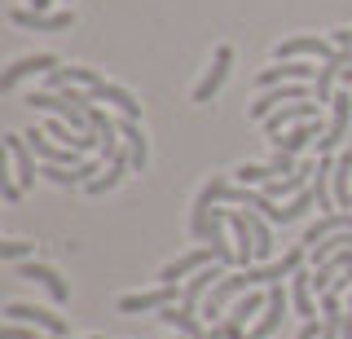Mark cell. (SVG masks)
<instances>
[{
	"instance_id": "obj_1",
	"label": "cell",
	"mask_w": 352,
	"mask_h": 339,
	"mask_svg": "<svg viewBox=\"0 0 352 339\" xmlns=\"http://www.w3.org/2000/svg\"><path fill=\"white\" fill-rule=\"evenodd\" d=\"M27 106H31V111H49V115L66 119V124H71L80 137H97V128H93V119H88V111L71 102V93H31Z\"/></svg>"
},
{
	"instance_id": "obj_2",
	"label": "cell",
	"mask_w": 352,
	"mask_h": 339,
	"mask_svg": "<svg viewBox=\"0 0 352 339\" xmlns=\"http://www.w3.org/2000/svg\"><path fill=\"white\" fill-rule=\"evenodd\" d=\"M225 190H229V181L216 177L203 185V190H198V199H194V212H190V229H194V238H203L207 243V234H212V216H216V203L225 199Z\"/></svg>"
},
{
	"instance_id": "obj_3",
	"label": "cell",
	"mask_w": 352,
	"mask_h": 339,
	"mask_svg": "<svg viewBox=\"0 0 352 339\" xmlns=\"http://www.w3.org/2000/svg\"><path fill=\"white\" fill-rule=\"evenodd\" d=\"M348 124H352V93H335L330 102V124L322 141H317V155H339L344 150V137H348Z\"/></svg>"
},
{
	"instance_id": "obj_4",
	"label": "cell",
	"mask_w": 352,
	"mask_h": 339,
	"mask_svg": "<svg viewBox=\"0 0 352 339\" xmlns=\"http://www.w3.org/2000/svg\"><path fill=\"white\" fill-rule=\"evenodd\" d=\"M335 53H339L335 40H322V36H291V40H278V45H273V58H278V62H295V58L330 62Z\"/></svg>"
},
{
	"instance_id": "obj_5",
	"label": "cell",
	"mask_w": 352,
	"mask_h": 339,
	"mask_svg": "<svg viewBox=\"0 0 352 339\" xmlns=\"http://www.w3.org/2000/svg\"><path fill=\"white\" fill-rule=\"evenodd\" d=\"M27 146L36 150V159H44V163H58V168H80L84 163V155L75 146H62V141H53L49 133H44V128H27Z\"/></svg>"
},
{
	"instance_id": "obj_6",
	"label": "cell",
	"mask_w": 352,
	"mask_h": 339,
	"mask_svg": "<svg viewBox=\"0 0 352 339\" xmlns=\"http://www.w3.org/2000/svg\"><path fill=\"white\" fill-rule=\"evenodd\" d=\"M5 317H9V322H27V326H36L40 335H66V317H62V313L40 309V304H5Z\"/></svg>"
},
{
	"instance_id": "obj_7",
	"label": "cell",
	"mask_w": 352,
	"mask_h": 339,
	"mask_svg": "<svg viewBox=\"0 0 352 339\" xmlns=\"http://www.w3.org/2000/svg\"><path fill=\"white\" fill-rule=\"evenodd\" d=\"M322 67H308V62H278V67H264L256 75V89H278V84H313Z\"/></svg>"
},
{
	"instance_id": "obj_8",
	"label": "cell",
	"mask_w": 352,
	"mask_h": 339,
	"mask_svg": "<svg viewBox=\"0 0 352 339\" xmlns=\"http://www.w3.org/2000/svg\"><path fill=\"white\" fill-rule=\"evenodd\" d=\"M14 278H27V282H40L44 291L53 295L58 304L71 300V287H66V278L53 265H40V260H22V265H14Z\"/></svg>"
},
{
	"instance_id": "obj_9",
	"label": "cell",
	"mask_w": 352,
	"mask_h": 339,
	"mask_svg": "<svg viewBox=\"0 0 352 339\" xmlns=\"http://www.w3.org/2000/svg\"><path fill=\"white\" fill-rule=\"evenodd\" d=\"M313 141H322V115H317V119H304V124L286 128V133H278V137H269V146L273 150H286V155H304Z\"/></svg>"
},
{
	"instance_id": "obj_10",
	"label": "cell",
	"mask_w": 352,
	"mask_h": 339,
	"mask_svg": "<svg viewBox=\"0 0 352 339\" xmlns=\"http://www.w3.org/2000/svg\"><path fill=\"white\" fill-rule=\"evenodd\" d=\"M181 295H176L172 282H159L154 291H137V295H124L119 300V313H159V309H168V304H176Z\"/></svg>"
},
{
	"instance_id": "obj_11",
	"label": "cell",
	"mask_w": 352,
	"mask_h": 339,
	"mask_svg": "<svg viewBox=\"0 0 352 339\" xmlns=\"http://www.w3.org/2000/svg\"><path fill=\"white\" fill-rule=\"evenodd\" d=\"M5 155L14 159V177H18V185H22V190H31L40 172H36V150L27 146V137H22V133H9V137H5Z\"/></svg>"
},
{
	"instance_id": "obj_12",
	"label": "cell",
	"mask_w": 352,
	"mask_h": 339,
	"mask_svg": "<svg viewBox=\"0 0 352 339\" xmlns=\"http://www.w3.org/2000/svg\"><path fill=\"white\" fill-rule=\"evenodd\" d=\"M14 27H31V31H71L75 27V9H58V14H36V9H9Z\"/></svg>"
},
{
	"instance_id": "obj_13",
	"label": "cell",
	"mask_w": 352,
	"mask_h": 339,
	"mask_svg": "<svg viewBox=\"0 0 352 339\" xmlns=\"http://www.w3.org/2000/svg\"><path fill=\"white\" fill-rule=\"evenodd\" d=\"M229 67H234V49L220 45V49H216V58H212V67H207V75L198 80V89H194V102H198V106H207V102H212V97L220 93V84H225Z\"/></svg>"
},
{
	"instance_id": "obj_14",
	"label": "cell",
	"mask_w": 352,
	"mask_h": 339,
	"mask_svg": "<svg viewBox=\"0 0 352 339\" xmlns=\"http://www.w3.org/2000/svg\"><path fill=\"white\" fill-rule=\"evenodd\" d=\"M49 71H58V58H53V53H31V58H18L14 67L0 75V93L18 89V80H27V75H49Z\"/></svg>"
},
{
	"instance_id": "obj_15",
	"label": "cell",
	"mask_w": 352,
	"mask_h": 339,
	"mask_svg": "<svg viewBox=\"0 0 352 339\" xmlns=\"http://www.w3.org/2000/svg\"><path fill=\"white\" fill-rule=\"evenodd\" d=\"M317 115H322V102H286V106H278V111L264 119V128H269V137H278L282 128H295V124L317 119Z\"/></svg>"
},
{
	"instance_id": "obj_16",
	"label": "cell",
	"mask_w": 352,
	"mask_h": 339,
	"mask_svg": "<svg viewBox=\"0 0 352 339\" xmlns=\"http://www.w3.org/2000/svg\"><path fill=\"white\" fill-rule=\"evenodd\" d=\"M308 177H317V163H300V168L291 172V177H273V181H264V199H295V194H304L308 190Z\"/></svg>"
},
{
	"instance_id": "obj_17",
	"label": "cell",
	"mask_w": 352,
	"mask_h": 339,
	"mask_svg": "<svg viewBox=\"0 0 352 339\" xmlns=\"http://www.w3.org/2000/svg\"><path fill=\"white\" fill-rule=\"evenodd\" d=\"M216 260V251L212 247H198V251H185V256H176L172 265H163V273H159V282H172L176 287V278H194L198 269H207Z\"/></svg>"
},
{
	"instance_id": "obj_18",
	"label": "cell",
	"mask_w": 352,
	"mask_h": 339,
	"mask_svg": "<svg viewBox=\"0 0 352 339\" xmlns=\"http://www.w3.org/2000/svg\"><path fill=\"white\" fill-rule=\"evenodd\" d=\"M225 273H229V265H220V260H212V265H207V269H198L194 278L185 282V291H181V304H185V309H198V300H203V295L212 291L216 282L225 278Z\"/></svg>"
},
{
	"instance_id": "obj_19",
	"label": "cell",
	"mask_w": 352,
	"mask_h": 339,
	"mask_svg": "<svg viewBox=\"0 0 352 339\" xmlns=\"http://www.w3.org/2000/svg\"><path fill=\"white\" fill-rule=\"evenodd\" d=\"M93 102H106V106H115L124 119H141V106H137V97H132L124 84H110V80H102V84H93Z\"/></svg>"
},
{
	"instance_id": "obj_20",
	"label": "cell",
	"mask_w": 352,
	"mask_h": 339,
	"mask_svg": "<svg viewBox=\"0 0 352 339\" xmlns=\"http://www.w3.org/2000/svg\"><path fill=\"white\" fill-rule=\"evenodd\" d=\"M198 309H185V304H168V309H159V322H168L176 326V335H185V339H212L203 331V322H198Z\"/></svg>"
},
{
	"instance_id": "obj_21",
	"label": "cell",
	"mask_w": 352,
	"mask_h": 339,
	"mask_svg": "<svg viewBox=\"0 0 352 339\" xmlns=\"http://www.w3.org/2000/svg\"><path fill=\"white\" fill-rule=\"evenodd\" d=\"M229 234H234L238 265L251 269V265H256V234H251V225H247V212H229Z\"/></svg>"
},
{
	"instance_id": "obj_22",
	"label": "cell",
	"mask_w": 352,
	"mask_h": 339,
	"mask_svg": "<svg viewBox=\"0 0 352 339\" xmlns=\"http://www.w3.org/2000/svg\"><path fill=\"white\" fill-rule=\"evenodd\" d=\"M344 229H352V212H326V216H317V221L304 229V238H300V243H304V247H317L322 238H330V234H344Z\"/></svg>"
},
{
	"instance_id": "obj_23",
	"label": "cell",
	"mask_w": 352,
	"mask_h": 339,
	"mask_svg": "<svg viewBox=\"0 0 352 339\" xmlns=\"http://www.w3.org/2000/svg\"><path fill=\"white\" fill-rule=\"evenodd\" d=\"M286 304H291V291H282V282H278V287H269V309H264V317L256 322V331H251V335L269 339V335L282 326V317H286Z\"/></svg>"
},
{
	"instance_id": "obj_24",
	"label": "cell",
	"mask_w": 352,
	"mask_h": 339,
	"mask_svg": "<svg viewBox=\"0 0 352 339\" xmlns=\"http://www.w3.org/2000/svg\"><path fill=\"white\" fill-rule=\"evenodd\" d=\"M330 185H335V207L339 212H352V150H339L335 155V177H330Z\"/></svg>"
},
{
	"instance_id": "obj_25",
	"label": "cell",
	"mask_w": 352,
	"mask_h": 339,
	"mask_svg": "<svg viewBox=\"0 0 352 339\" xmlns=\"http://www.w3.org/2000/svg\"><path fill=\"white\" fill-rule=\"evenodd\" d=\"M106 75H97L93 67H58V71H49V89L44 93H62V89H75V84H102Z\"/></svg>"
},
{
	"instance_id": "obj_26",
	"label": "cell",
	"mask_w": 352,
	"mask_h": 339,
	"mask_svg": "<svg viewBox=\"0 0 352 339\" xmlns=\"http://www.w3.org/2000/svg\"><path fill=\"white\" fill-rule=\"evenodd\" d=\"M119 133H124V146L132 155V172H141L150 163V146H146V133H141V119H119Z\"/></svg>"
},
{
	"instance_id": "obj_27",
	"label": "cell",
	"mask_w": 352,
	"mask_h": 339,
	"mask_svg": "<svg viewBox=\"0 0 352 339\" xmlns=\"http://www.w3.org/2000/svg\"><path fill=\"white\" fill-rule=\"evenodd\" d=\"M291 309L300 317H317V304H313V273L300 269L291 278Z\"/></svg>"
},
{
	"instance_id": "obj_28",
	"label": "cell",
	"mask_w": 352,
	"mask_h": 339,
	"mask_svg": "<svg viewBox=\"0 0 352 339\" xmlns=\"http://www.w3.org/2000/svg\"><path fill=\"white\" fill-rule=\"evenodd\" d=\"M132 168V155H128V146L119 150L115 159H110V172H102L97 181H88V194H106V190H115L119 181H124V172Z\"/></svg>"
},
{
	"instance_id": "obj_29",
	"label": "cell",
	"mask_w": 352,
	"mask_h": 339,
	"mask_svg": "<svg viewBox=\"0 0 352 339\" xmlns=\"http://www.w3.org/2000/svg\"><path fill=\"white\" fill-rule=\"evenodd\" d=\"M264 309H269V291H264V295H260V291H247V295H238V300L229 304V317L247 326L251 317H256V313H264Z\"/></svg>"
},
{
	"instance_id": "obj_30",
	"label": "cell",
	"mask_w": 352,
	"mask_h": 339,
	"mask_svg": "<svg viewBox=\"0 0 352 339\" xmlns=\"http://www.w3.org/2000/svg\"><path fill=\"white\" fill-rule=\"evenodd\" d=\"M344 247H352V229H344V234H330V238H322L317 247H308V265H326L335 251H344Z\"/></svg>"
},
{
	"instance_id": "obj_31",
	"label": "cell",
	"mask_w": 352,
	"mask_h": 339,
	"mask_svg": "<svg viewBox=\"0 0 352 339\" xmlns=\"http://www.w3.org/2000/svg\"><path fill=\"white\" fill-rule=\"evenodd\" d=\"M313 203H317L313 185H308L304 194H295V199H286V207H282V225H291V221H300V216H308V212H313Z\"/></svg>"
},
{
	"instance_id": "obj_32",
	"label": "cell",
	"mask_w": 352,
	"mask_h": 339,
	"mask_svg": "<svg viewBox=\"0 0 352 339\" xmlns=\"http://www.w3.org/2000/svg\"><path fill=\"white\" fill-rule=\"evenodd\" d=\"M278 172L269 168V163H242V168L234 172V181L238 185H264V181H273Z\"/></svg>"
},
{
	"instance_id": "obj_33",
	"label": "cell",
	"mask_w": 352,
	"mask_h": 339,
	"mask_svg": "<svg viewBox=\"0 0 352 339\" xmlns=\"http://www.w3.org/2000/svg\"><path fill=\"white\" fill-rule=\"evenodd\" d=\"M27 256H36V243H18V238L0 243V260H9V265H22Z\"/></svg>"
},
{
	"instance_id": "obj_34",
	"label": "cell",
	"mask_w": 352,
	"mask_h": 339,
	"mask_svg": "<svg viewBox=\"0 0 352 339\" xmlns=\"http://www.w3.org/2000/svg\"><path fill=\"white\" fill-rule=\"evenodd\" d=\"M300 155H286V150H273V159H269V168L278 172V177H291L295 168H300V163H295Z\"/></svg>"
},
{
	"instance_id": "obj_35",
	"label": "cell",
	"mask_w": 352,
	"mask_h": 339,
	"mask_svg": "<svg viewBox=\"0 0 352 339\" xmlns=\"http://www.w3.org/2000/svg\"><path fill=\"white\" fill-rule=\"evenodd\" d=\"M22 194H27V190L18 185V177H9V172H0V199H5V203H18Z\"/></svg>"
},
{
	"instance_id": "obj_36",
	"label": "cell",
	"mask_w": 352,
	"mask_h": 339,
	"mask_svg": "<svg viewBox=\"0 0 352 339\" xmlns=\"http://www.w3.org/2000/svg\"><path fill=\"white\" fill-rule=\"evenodd\" d=\"M5 339H44V335H36V326H27V322H9Z\"/></svg>"
},
{
	"instance_id": "obj_37",
	"label": "cell",
	"mask_w": 352,
	"mask_h": 339,
	"mask_svg": "<svg viewBox=\"0 0 352 339\" xmlns=\"http://www.w3.org/2000/svg\"><path fill=\"white\" fill-rule=\"evenodd\" d=\"M330 40H335V49H348V53H352V27H348V31H335Z\"/></svg>"
},
{
	"instance_id": "obj_38",
	"label": "cell",
	"mask_w": 352,
	"mask_h": 339,
	"mask_svg": "<svg viewBox=\"0 0 352 339\" xmlns=\"http://www.w3.org/2000/svg\"><path fill=\"white\" fill-rule=\"evenodd\" d=\"M300 339H322V326H317L313 317H308V322H304V331H300Z\"/></svg>"
},
{
	"instance_id": "obj_39",
	"label": "cell",
	"mask_w": 352,
	"mask_h": 339,
	"mask_svg": "<svg viewBox=\"0 0 352 339\" xmlns=\"http://www.w3.org/2000/svg\"><path fill=\"white\" fill-rule=\"evenodd\" d=\"M27 5L36 9V14H49V5H53V0H27Z\"/></svg>"
},
{
	"instance_id": "obj_40",
	"label": "cell",
	"mask_w": 352,
	"mask_h": 339,
	"mask_svg": "<svg viewBox=\"0 0 352 339\" xmlns=\"http://www.w3.org/2000/svg\"><path fill=\"white\" fill-rule=\"evenodd\" d=\"M344 339H352V309L344 313Z\"/></svg>"
},
{
	"instance_id": "obj_41",
	"label": "cell",
	"mask_w": 352,
	"mask_h": 339,
	"mask_svg": "<svg viewBox=\"0 0 352 339\" xmlns=\"http://www.w3.org/2000/svg\"><path fill=\"white\" fill-rule=\"evenodd\" d=\"M344 80H348V84H352V62H348V67H344Z\"/></svg>"
},
{
	"instance_id": "obj_42",
	"label": "cell",
	"mask_w": 352,
	"mask_h": 339,
	"mask_svg": "<svg viewBox=\"0 0 352 339\" xmlns=\"http://www.w3.org/2000/svg\"><path fill=\"white\" fill-rule=\"evenodd\" d=\"M44 339H62V335H44Z\"/></svg>"
},
{
	"instance_id": "obj_43",
	"label": "cell",
	"mask_w": 352,
	"mask_h": 339,
	"mask_svg": "<svg viewBox=\"0 0 352 339\" xmlns=\"http://www.w3.org/2000/svg\"><path fill=\"white\" fill-rule=\"evenodd\" d=\"M247 339H260V335H247Z\"/></svg>"
}]
</instances>
